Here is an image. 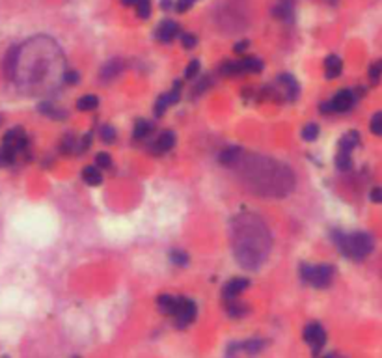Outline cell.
I'll use <instances>...</instances> for the list:
<instances>
[{"mask_svg":"<svg viewBox=\"0 0 382 358\" xmlns=\"http://www.w3.org/2000/svg\"><path fill=\"white\" fill-rule=\"evenodd\" d=\"M64 56L58 45L47 38L30 39L17 47L14 77L17 86L28 93H49L64 78Z\"/></svg>","mask_w":382,"mask_h":358,"instance_id":"6da1fadb","label":"cell"},{"mask_svg":"<svg viewBox=\"0 0 382 358\" xmlns=\"http://www.w3.org/2000/svg\"><path fill=\"white\" fill-rule=\"evenodd\" d=\"M233 252L246 269H257L269 256L270 235L265 222L256 215H239L231 224Z\"/></svg>","mask_w":382,"mask_h":358,"instance_id":"7a4b0ae2","label":"cell"},{"mask_svg":"<svg viewBox=\"0 0 382 358\" xmlns=\"http://www.w3.org/2000/svg\"><path fill=\"white\" fill-rule=\"evenodd\" d=\"M243 177L246 185L259 192V196H285L295 183L289 168L263 157H252L244 164Z\"/></svg>","mask_w":382,"mask_h":358,"instance_id":"3957f363","label":"cell"},{"mask_svg":"<svg viewBox=\"0 0 382 358\" xmlns=\"http://www.w3.org/2000/svg\"><path fill=\"white\" fill-rule=\"evenodd\" d=\"M337 247L343 252V256H347L350 260L360 261L363 258H367L373 252V237L365 231H354V233L337 235Z\"/></svg>","mask_w":382,"mask_h":358,"instance_id":"277c9868","label":"cell"},{"mask_svg":"<svg viewBox=\"0 0 382 358\" xmlns=\"http://www.w3.org/2000/svg\"><path fill=\"white\" fill-rule=\"evenodd\" d=\"M334 276V269L330 265H304L302 267V278L313 287H328Z\"/></svg>","mask_w":382,"mask_h":358,"instance_id":"5b68a950","label":"cell"},{"mask_svg":"<svg viewBox=\"0 0 382 358\" xmlns=\"http://www.w3.org/2000/svg\"><path fill=\"white\" fill-rule=\"evenodd\" d=\"M352 104H354V93L350 90H341L334 95L332 101L323 103L321 112H347L352 108Z\"/></svg>","mask_w":382,"mask_h":358,"instance_id":"8992f818","label":"cell"},{"mask_svg":"<svg viewBox=\"0 0 382 358\" xmlns=\"http://www.w3.org/2000/svg\"><path fill=\"white\" fill-rule=\"evenodd\" d=\"M304 341L308 345L313 347V351L319 352L323 349L324 341H326V332L324 328L319 323H308L306 328H304Z\"/></svg>","mask_w":382,"mask_h":358,"instance_id":"52a82bcc","label":"cell"},{"mask_svg":"<svg viewBox=\"0 0 382 358\" xmlns=\"http://www.w3.org/2000/svg\"><path fill=\"white\" fill-rule=\"evenodd\" d=\"M196 313H198V308H196V304H194V300L181 297L179 310H177V313L173 315V317H175V325H177L179 328L188 326L192 321L196 319Z\"/></svg>","mask_w":382,"mask_h":358,"instance_id":"ba28073f","label":"cell"},{"mask_svg":"<svg viewBox=\"0 0 382 358\" xmlns=\"http://www.w3.org/2000/svg\"><path fill=\"white\" fill-rule=\"evenodd\" d=\"M179 95H181V82H175L173 84V90L170 93H164V95H160L157 99V103H155V116H162L166 112V108H170L171 104H175L179 101Z\"/></svg>","mask_w":382,"mask_h":358,"instance_id":"9c48e42d","label":"cell"},{"mask_svg":"<svg viewBox=\"0 0 382 358\" xmlns=\"http://www.w3.org/2000/svg\"><path fill=\"white\" fill-rule=\"evenodd\" d=\"M278 86H280V93L287 101H293L298 95V82L291 75H287V73L278 77Z\"/></svg>","mask_w":382,"mask_h":358,"instance_id":"30bf717a","label":"cell"},{"mask_svg":"<svg viewBox=\"0 0 382 358\" xmlns=\"http://www.w3.org/2000/svg\"><path fill=\"white\" fill-rule=\"evenodd\" d=\"M181 304V297H171V295H160L157 299L158 310L164 315H175Z\"/></svg>","mask_w":382,"mask_h":358,"instance_id":"8fae6325","label":"cell"},{"mask_svg":"<svg viewBox=\"0 0 382 358\" xmlns=\"http://www.w3.org/2000/svg\"><path fill=\"white\" fill-rule=\"evenodd\" d=\"M248 284H250V282L246 280V278H233V280H230L224 287V299L226 300L237 299L239 295L248 287Z\"/></svg>","mask_w":382,"mask_h":358,"instance_id":"7c38bea8","label":"cell"},{"mask_svg":"<svg viewBox=\"0 0 382 358\" xmlns=\"http://www.w3.org/2000/svg\"><path fill=\"white\" fill-rule=\"evenodd\" d=\"M177 34H179V25L173 23V21H164V23H160L157 28V39L164 41V43L173 41Z\"/></svg>","mask_w":382,"mask_h":358,"instance_id":"4fadbf2b","label":"cell"},{"mask_svg":"<svg viewBox=\"0 0 382 358\" xmlns=\"http://www.w3.org/2000/svg\"><path fill=\"white\" fill-rule=\"evenodd\" d=\"M173 144H175V137H173V133L170 131H164V133H160L158 138L153 142V150L155 153H166V151H170L173 148Z\"/></svg>","mask_w":382,"mask_h":358,"instance_id":"5bb4252c","label":"cell"},{"mask_svg":"<svg viewBox=\"0 0 382 358\" xmlns=\"http://www.w3.org/2000/svg\"><path fill=\"white\" fill-rule=\"evenodd\" d=\"M241 157H243V150H241V148H228V150H224L218 155V163L222 164V166H228V168H230V166L239 164Z\"/></svg>","mask_w":382,"mask_h":358,"instance_id":"9a60e30c","label":"cell"},{"mask_svg":"<svg viewBox=\"0 0 382 358\" xmlns=\"http://www.w3.org/2000/svg\"><path fill=\"white\" fill-rule=\"evenodd\" d=\"M123 71V62L121 60H110V62H106L103 65V69H101V78L103 80H112L119 75V73Z\"/></svg>","mask_w":382,"mask_h":358,"instance_id":"2e32d148","label":"cell"},{"mask_svg":"<svg viewBox=\"0 0 382 358\" xmlns=\"http://www.w3.org/2000/svg\"><path fill=\"white\" fill-rule=\"evenodd\" d=\"M341 69H343V62L336 54H332V56H328V58L324 60V73H326L328 78L339 77V75H341Z\"/></svg>","mask_w":382,"mask_h":358,"instance_id":"e0dca14e","label":"cell"},{"mask_svg":"<svg viewBox=\"0 0 382 358\" xmlns=\"http://www.w3.org/2000/svg\"><path fill=\"white\" fill-rule=\"evenodd\" d=\"M82 179H84L88 185H92V187H97L103 183V174H101V170L97 166H88L84 168L82 172Z\"/></svg>","mask_w":382,"mask_h":358,"instance_id":"ac0fdd59","label":"cell"},{"mask_svg":"<svg viewBox=\"0 0 382 358\" xmlns=\"http://www.w3.org/2000/svg\"><path fill=\"white\" fill-rule=\"evenodd\" d=\"M360 142V137H358V133L356 131H350L347 133L345 137L339 140V151H345V153H350V151L354 150L356 146Z\"/></svg>","mask_w":382,"mask_h":358,"instance_id":"d6986e66","label":"cell"},{"mask_svg":"<svg viewBox=\"0 0 382 358\" xmlns=\"http://www.w3.org/2000/svg\"><path fill=\"white\" fill-rule=\"evenodd\" d=\"M239 65H241V73H259L263 69V62L259 58H244L239 60Z\"/></svg>","mask_w":382,"mask_h":358,"instance_id":"ffe728a7","label":"cell"},{"mask_svg":"<svg viewBox=\"0 0 382 358\" xmlns=\"http://www.w3.org/2000/svg\"><path fill=\"white\" fill-rule=\"evenodd\" d=\"M97 104H99V99L95 97V95H82V97L77 101V108L82 112H88V110H95Z\"/></svg>","mask_w":382,"mask_h":358,"instance_id":"44dd1931","label":"cell"},{"mask_svg":"<svg viewBox=\"0 0 382 358\" xmlns=\"http://www.w3.org/2000/svg\"><path fill=\"white\" fill-rule=\"evenodd\" d=\"M151 131H153V125L149 124V122L140 120L138 124H136V127H134V138H136V140H144V138H147L151 135Z\"/></svg>","mask_w":382,"mask_h":358,"instance_id":"7402d4cb","label":"cell"},{"mask_svg":"<svg viewBox=\"0 0 382 358\" xmlns=\"http://www.w3.org/2000/svg\"><path fill=\"white\" fill-rule=\"evenodd\" d=\"M226 308H228V313H230L231 317H243L244 313H246V306L241 304L239 299L226 300Z\"/></svg>","mask_w":382,"mask_h":358,"instance_id":"603a6c76","label":"cell"},{"mask_svg":"<svg viewBox=\"0 0 382 358\" xmlns=\"http://www.w3.org/2000/svg\"><path fill=\"white\" fill-rule=\"evenodd\" d=\"M136 13L140 19H147L151 15V0H138L136 2Z\"/></svg>","mask_w":382,"mask_h":358,"instance_id":"cb8c5ba5","label":"cell"},{"mask_svg":"<svg viewBox=\"0 0 382 358\" xmlns=\"http://www.w3.org/2000/svg\"><path fill=\"white\" fill-rule=\"evenodd\" d=\"M241 349H243L244 352H248V354H257V352L263 349V341H259V339L244 341V343H241Z\"/></svg>","mask_w":382,"mask_h":358,"instance_id":"d4e9b609","label":"cell"},{"mask_svg":"<svg viewBox=\"0 0 382 358\" xmlns=\"http://www.w3.org/2000/svg\"><path fill=\"white\" fill-rule=\"evenodd\" d=\"M116 129L114 127H110V125H105V127H101V140L105 144H112L116 142Z\"/></svg>","mask_w":382,"mask_h":358,"instance_id":"484cf974","label":"cell"},{"mask_svg":"<svg viewBox=\"0 0 382 358\" xmlns=\"http://www.w3.org/2000/svg\"><path fill=\"white\" fill-rule=\"evenodd\" d=\"M317 137H319V127H317L315 124H308L306 127H304V131H302V138H304V140H308V142H313Z\"/></svg>","mask_w":382,"mask_h":358,"instance_id":"4316f807","label":"cell"},{"mask_svg":"<svg viewBox=\"0 0 382 358\" xmlns=\"http://www.w3.org/2000/svg\"><path fill=\"white\" fill-rule=\"evenodd\" d=\"M369 127H371V133H373V135L382 137V112H376L375 116L371 117V124H369Z\"/></svg>","mask_w":382,"mask_h":358,"instance_id":"83f0119b","label":"cell"},{"mask_svg":"<svg viewBox=\"0 0 382 358\" xmlns=\"http://www.w3.org/2000/svg\"><path fill=\"white\" fill-rule=\"evenodd\" d=\"M336 164L339 170H349L352 161H350V153H345V151H339L336 157Z\"/></svg>","mask_w":382,"mask_h":358,"instance_id":"f1b7e54d","label":"cell"},{"mask_svg":"<svg viewBox=\"0 0 382 358\" xmlns=\"http://www.w3.org/2000/svg\"><path fill=\"white\" fill-rule=\"evenodd\" d=\"M95 164H97V168H110L112 166V159L108 153H99V155L95 157Z\"/></svg>","mask_w":382,"mask_h":358,"instance_id":"f546056e","label":"cell"},{"mask_svg":"<svg viewBox=\"0 0 382 358\" xmlns=\"http://www.w3.org/2000/svg\"><path fill=\"white\" fill-rule=\"evenodd\" d=\"M198 71H200V62L198 60H190V64L186 65V69H184V77L194 78L198 75Z\"/></svg>","mask_w":382,"mask_h":358,"instance_id":"4dcf8cb0","label":"cell"},{"mask_svg":"<svg viewBox=\"0 0 382 358\" xmlns=\"http://www.w3.org/2000/svg\"><path fill=\"white\" fill-rule=\"evenodd\" d=\"M181 43H183L184 49H194V47L198 45V38H196L194 34H183Z\"/></svg>","mask_w":382,"mask_h":358,"instance_id":"1f68e13d","label":"cell"},{"mask_svg":"<svg viewBox=\"0 0 382 358\" xmlns=\"http://www.w3.org/2000/svg\"><path fill=\"white\" fill-rule=\"evenodd\" d=\"M380 75H382V60L369 67V77H371V80H373V82H376V80L380 78Z\"/></svg>","mask_w":382,"mask_h":358,"instance_id":"d6a6232c","label":"cell"},{"mask_svg":"<svg viewBox=\"0 0 382 358\" xmlns=\"http://www.w3.org/2000/svg\"><path fill=\"white\" fill-rule=\"evenodd\" d=\"M196 0H175V8L173 10H177V12H186V10H190L192 4H194Z\"/></svg>","mask_w":382,"mask_h":358,"instance_id":"836d02e7","label":"cell"},{"mask_svg":"<svg viewBox=\"0 0 382 358\" xmlns=\"http://www.w3.org/2000/svg\"><path fill=\"white\" fill-rule=\"evenodd\" d=\"M171 261H173L175 265H186L188 256L184 254V252H171Z\"/></svg>","mask_w":382,"mask_h":358,"instance_id":"e575fe53","label":"cell"},{"mask_svg":"<svg viewBox=\"0 0 382 358\" xmlns=\"http://www.w3.org/2000/svg\"><path fill=\"white\" fill-rule=\"evenodd\" d=\"M369 198H371V202H375V203H382V189H373L371 190V194H369Z\"/></svg>","mask_w":382,"mask_h":358,"instance_id":"d590c367","label":"cell"},{"mask_svg":"<svg viewBox=\"0 0 382 358\" xmlns=\"http://www.w3.org/2000/svg\"><path fill=\"white\" fill-rule=\"evenodd\" d=\"M66 80L67 82H71V84H75V82L79 80V73L77 71H67L66 73Z\"/></svg>","mask_w":382,"mask_h":358,"instance_id":"8d00e7d4","label":"cell"},{"mask_svg":"<svg viewBox=\"0 0 382 358\" xmlns=\"http://www.w3.org/2000/svg\"><path fill=\"white\" fill-rule=\"evenodd\" d=\"M246 47H248V43H246V41H241V43H239V45L235 47V51H237V52H241V51H244V49H246Z\"/></svg>","mask_w":382,"mask_h":358,"instance_id":"74e56055","label":"cell"},{"mask_svg":"<svg viewBox=\"0 0 382 358\" xmlns=\"http://www.w3.org/2000/svg\"><path fill=\"white\" fill-rule=\"evenodd\" d=\"M136 2H138V0H121L123 6H136Z\"/></svg>","mask_w":382,"mask_h":358,"instance_id":"f35d334b","label":"cell"},{"mask_svg":"<svg viewBox=\"0 0 382 358\" xmlns=\"http://www.w3.org/2000/svg\"><path fill=\"white\" fill-rule=\"evenodd\" d=\"M321 358H332V356H330V354H326V356H321Z\"/></svg>","mask_w":382,"mask_h":358,"instance_id":"ab89813d","label":"cell"},{"mask_svg":"<svg viewBox=\"0 0 382 358\" xmlns=\"http://www.w3.org/2000/svg\"><path fill=\"white\" fill-rule=\"evenodd\" d=\"M4 358H8V356H4Z\"/></svg>","mask_w":382,"mask_h":358,"instance_id":"60d3db41","label":"cell"}]
</instances>
